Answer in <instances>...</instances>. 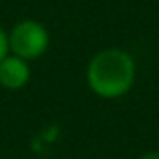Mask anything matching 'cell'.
<instances>
[{
    "instance_id": "6da1fadb",
    "label": "cell",
    "mask_w": 159,
    "mask_h": 159,
    "mask_svg": "<svg viewBox=\"0 0 159 159\" xmlns=\"http://www.w3.org/2000/svg\"><path fill=\"white\" fill-rule=\"evenodd\" d=\"M87 83L103 99L123 97L135 83V61L121 48L99 51L87 66Z\"/></svg>"
},
{
    "instance_id": "7a4b0ae2",
    "label": "cell",
    "mask_w": 159,
    "mask_h": 159,
    "mask_svg": "<svg viewBox=\"0 0 159 159\" xmlns=\"http://www.w3.org/2000/svg\"><path fill=\"white\" fill-rule=\"evenodd\" d=\"M48 48V32L36 20H20L8 32V51L24 61L43 57Z\"/></svg>"
},
{
    "instance_id": "3957f363",
    "label": "cell",
    "mask_w": 159,
    "mask_h": 159,
    "mask_svg": "<svg viewBox=\"0 0 159 159\" xmlns=\"http://www.w3.org/2000/svg\"><path fill=\"white\" fill-rule=\"evenodd\" d=\"M28 79H30V69L24 58L6 54L0 61V87L8 91H16L22 89L28 83Z\"/></svg>"
},
{
    "instance_id": "277c9868",
    "label": "cell",
    "mask_w": 159,
    "mask_h": 159,
    "mask_svg": "<svg viewBox=\"0 0 159 159\" xmlns=\"http://www.w3.org/2000/svg\"><path fill=\"white\" fill-rule=\"evenodd\" d=\"M8 52H10V51H8V34L0 28V61H2Z\"/></svg>"
},
{
    "instance_id": "5b68a950",
    "label": "cell",
    "mask_w": 159,
    "mask_h": 159,
    "mask_svg": "<svg viewBox=\"0 0 159 159\" xmlns=\"http://www.w3.org/2000/svg\"><path fill=\"white\" fill-rule=\"evenodd\" d=\"M139 159H159V151H151V153H145V155H141Z\"/></svg>"
}]
</instances>
